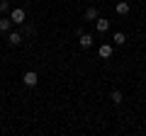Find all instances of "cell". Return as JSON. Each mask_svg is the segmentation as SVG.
Listing matches in <instances>:
<instances>
[{"label":"cell","instance_id":"cell-7","mask_svg":"<svg viewBox=\"0 0 146 136\" xmlns=\"http://www.w3.org/2000/svg\"><path fill=\"white\" fill-rule=\"evenodd\" d=\"M98 53H100V58H110L112 56V44H102V46L98 49Z\"/></svg>","mask_w":146,"mask_h":136},{"label":"cell","instance_id":"cell-11","mask_svg":"<svg viewBox=\"0 0 146 136\" xmlns=\"http://www.w3.org/2000/svg\"><path fill=\"white\" fill-rule=\"evenodd\" d=\"M110 100H112L115 105H119V102H122V92H119V90H112V92H110Z\"/></svg>","mask_w":146,"mask_h":136},{"label":"cell","instance_id":"cell-6","mask_svg":"<svg viewBox=\"0 0 146 136\" xmlns=\"http://www.w3.org/2000/svg\"><path fill=\"white\" fill-rule=\"evenodd\" d=\"M83 20L85 22H95V20H98V7H88L85 15H83Z\"/></svg>","mask_w":146,"mask_h":136},{"label":"cell","instance_id":"cell-8","mask_svg":"<svg viewBox=\"0 0 146 136\" xmlns=\"http://www.w3.org/2000/svg\"><path fill=\"white\" fill-rule=\"evenodd\" d=\"M80 46H83V49H90V46H93V37L80 32Z\"/></svg>","mask_w":146,"mask_h":136},{"label":"cell","instance_id":"cell-1","mask_svg":"<svg viewBox=\"0 0 146 136\" xmlns=\"http://www.w3.org/2000/svg\"><path fill=\"white\" fill-rule=\"evenodd\" d=\"M25 7H15V10L10 12V20L15 22V24H25Z\"/></svg>","mask_w":146,"mask_h":136},{"label":"cell","instance_id":"cell-9","mask_svg":"<svg viewBox=\"0 0 146 136\" xmlns=\"http://www.w3.org/2000/svg\"><path fill=\"white\" fill-rule=\"evenodd\" d=\"M15 24V22L12 20H7V17H3V20H0V32H10V27Z\"/></svg>","mask_w":146,"mask_h":136},{"label":"cell","instance_id":"cell-10","mask_svg":"<svg viewBox=\"0 0 146 136\" xmlns=\"http://www.w3.org/2000/svg\"><path fill=\"white\" fill-rule=\"evenodd\" d=\"M112 42H115V44H119V46H122V44L127 42V34H124V32H115V37H112Z\"/></svg>","mask_w":146,"mask_h":136},{"label":"cell","instance_id":"cell-4","mask_svg":"<svg viewBox=\"0 0 146 136\" xmlns=\"http://www.w3.org/2000/svg\"><path fill=\"white\" fill-rule=\"evenodd\" d=\"M129 10H131L129 3H117V5H115V12H117V15H122V17L129 15Z\"/></svg>","mask_w":146,"mask_h":136},{"label":"cell","instance_id":"cell-5","mask_svg":"<svg viewBox=\"0 0 146 136\" xmlns=\"http://www.w3.org/2000/svg\"><path fill=\"white\" fill-rule=\"evenodd\" d=\"M7 44H12V46L22 44V34L20 32H10V34H7Z\"/></svg>","mask_w":146,"mask_h":136},{"label":"cell","instance_id":"cell-12","mask_svg":"<svg viewBox=\"0 0 146 136\" xmlns=\"http://www.w3.org/2000/svg\"><path fill=\"white\" fill-rule=\"evenodd\" d=\"M7 7H10V3H7V0H3V3H0V12H7Z\"/></svg>","mask_w":146,"mask_h":136},{"label":"cell","instance_id":"cell-3","mask_svg":"<svg viewBox=\"0 0 146 136\" xmlns=\"http://www.w3.org/2000/svg\"><path fill=\"white\" fill-rule=\"evenodd\" d=\"M95 29H98L100 34H105V32L110 29V20H105V17H98V20H95Z\"/></svg>","mask_w":146,"mask_h":136},{"label":"cell","instance_id":"cell-2","mask_svg":"<svg viewBox=\"0 0 146 136\" xmlns=\"http://www.w3.org/2000/svg\"><path fill=\"white\" fill-rule=\"evenodd\" d=\"M22 80H25V85H27V88H34V85L39 83V75H36L34 71H27V73L22 75Z\"/></svg>","mask_w":146,"mask_h":136}]
</instances>
